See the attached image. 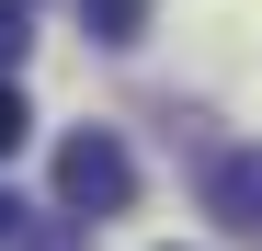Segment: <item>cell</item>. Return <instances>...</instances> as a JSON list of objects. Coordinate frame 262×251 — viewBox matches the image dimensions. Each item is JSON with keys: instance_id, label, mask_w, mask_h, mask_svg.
Wrapping results in <instances>:
<instances>
[{"instance_id": "obj_1", "label": "cell", "mask_w": 262, "mask_h": 251, "mask_svg": "<svg viewBox=\"0 0 262 251\" xmlns=\"http://www.w3.org/2000/svg\"><path fill=\"white\" fill-rule=\"evenodd\" d=\"M57 205L69 217H125V205H137V160H125L114 126H80L57 149Z\"/></svg>"}, {"instance_id": "obj_2", "label": "cell", "mask_w": 262, "mask_h": 251, "mask_svg": "<svg viewBox=\"0 0 262 251\" xmlns=\"http://www.w3.org/2000/svg\"><path fill=\"white\" fill-rule=\"evenodd\" d=\"M205 217H216V228H239V240H262V149L205 160Z\"/></svg>"}, {"instance_id": "obj_3", "label": "cell", "mask_w": 262, "mask_h": 251, "mask_svg": "<svg viewBox=\"0 0 262 251\" xmlns=\"http://www.w3.org/2000/svg\"><path fill=\"white\" fill-rule=\"evenodd\" d=\"M80 23H92V46H137V34H148V0H80Z\"/></svg>"}, {"instance_id": "obj_4", "label": "cell", "mask_w": 262, "mask_h": 251, "mask_svg": "<svg viewBox=\"0 0 262 251\" xmlns=\"http://www.w3.org/2000/svg\"><path fill=\"white\" fill-rule=\"evenodd\" d=\"M23 46H34V0H0V69H12Z\"/></svg>"}, {"instance_id": "obj_5", "label": "cell", "mask_w": 262, "mask_h": 251, "mask_svg": "<svg viewBox=\"0 0 262 251\" xmlns=\"http://www.w3.org/2000/svg\"><path fill=\"white\" fill-rule=\"evenodd\" d=\"M23 137H34V114H23V92H12V69H0V160H12Z\"/></svg>"}, {"instance_id": "obj_6", "label": "cell", "mask_w": 262, "mask_h": 251, "mask_svg": "<svg viewBox=\"0 0 262 251\" xmlns=\"http://www.w3.org/2000/svg\"><path fill=\"white\" fill-rule=\"evenodd\" d=\"M0 251H23V205H12V183H0Z\"/></svg>"}, {"instance_id": "obj_7", "label": "cell", "mask_w": 262, "mask_h": 251, "mask_svg": "<svg viewBox=\"0 0 262 251\" xmlns=\"http://www.w3.org/2000/svg\"><path fill=\"white\" fill-rule=\"evenodd\" d=\"M23 251H69V240H23Z\"/></svg>"}]
</instances>
